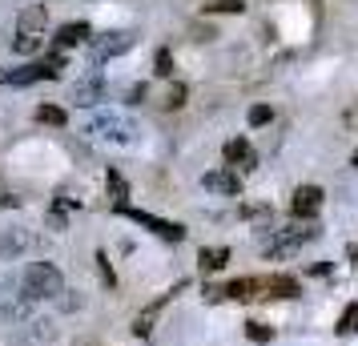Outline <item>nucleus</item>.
I'll list each match as a JSON object with an SVG mask.
<instances>
[{
	"label": "nucleus",
	"instance_id": "nucleus-22",
	"mask_svg": "<svg viewBox=\"0 0 358 346\" xmlns=\"http://www.w3.org/2000/svg\"><path fill=\"white\" fill-rule=\"evenodd\" d=\"M41 45H45L41 36H24V33H17V41H13V49H17L20 57H36V52H41Z\"/></svg>",
	"mask_w": 358,
	"mask_h": 346
},
{
	"label": "nucleus",
	"instance_id": "nucleus-24",
	"mask_svg": "<svg viewBox=\"0 0 358 346\" xmlns=\"http://www.w3.org/2000/svg\"><path fill=\"white\" fill-rule=\"evenodd\" d=\"M153 73H157V77H173V52L169 49H157V57H153Z\"/></svg>",
	"mask_w": 358,
	"mask_h": 346
},
{
	"label": "nucleus",
	"instance_id": "nucleus-1",
	"mask_svg": "<svg viewBox=\"0 0 358 346\" xmlns=\"http://www.w3.org/2000/svg\"><path fill=\"white\" fill-rule=\"evenodd\" d=\"M85 133L97 137V141H109V145H137L141 141V125L125 113H113V109H97L89 117Z\"/></svg>",
	"mask_w": 358,
	"mask_h": 346
},
{
	"label": "nucleus",
	"instance_id": "nucleus-23",
	"mask_svg": "<svg viewBox=\"0 0 358 346\" xmlns=\"http://www.w3.org/2000/svg\"><path fill=\"white\" fill-rule=\"evenodd\" d=\"M245 338H250V343H270V338H274V326H266V322H245Z\"/></svg>",
	"mask_w": 358,
	"mask_h": 346
},
{
	"label": "nucleus",
	"instance_id": "nucleus-9",
	"mask_svg": "<svg viewBox=\"0 0 358 346\" xmlns=\"http://www.w3.org/2000/svg\"><path fill=\"white\" fill-rule=\"evenodd\" d=\"M57 338V322L52 318H24L17 334V346H49Z\"/></svg>",
	"mask_w": 358,
	"mask_h": 346
},
{
	"label": "nucleus",
	"instance_id": "nucleus-28",
	"mask_svg": "<svg viewBox=\"0 0 358 346\" xmlns=\"http://www.w3.org/2000/svg\"><path fill=\"white\" fill-rule=\"evenodd\" d=\"M185 93H189L185 85H173V89H169V97H165V109H181V105H185Z\"/></svg>",
	"mask_w": 358,
	"mask_h": 346
},
{
	"label": "nucleus",
	"instance_id": "nucleus-17",
	"mask_svg": "<svg viewBox=\"0 0 358 346\" xmlns=\"http://www.w3.org/2000/svg\"><path fill=\"white\" fill-rule=\"evenodd\" d=\"M298 294H302V286L290 274H270L266 278V298H298Z\"/></svg>",
	"mask_w": 358,
	"mask_h": 346
},
{
	"label": "nucleus",
	"instance_id": "nucleus-14",
	"mask_svg": "<svg viewBox=\"0 0 358 346\" xmlns=\"http://www.w3.org/2000/svg\"><path fill=\"white\" fill-rule=\"evenodd\" d=\"M89 36H93V29H89L85 20H69V24H61V29H57V36H52V45H57V49L65 52V49H73V45H81V41H89Z\"/></svg>",
	"mask_w": 358,
	"mask_h": 346
},
{
	"label": "nucleus",
	"instance_id": "nucleus-30",
	"mask_svg": "<svg viewBox=\"0 0 358 346\" xmlns=\"http://www.w3.org/2000/svg\"><path fill=\"white\" fill-rule=\"evenodd\" d=\"M65 226H69V217L61 214V210H52L49 214V230H65Z\"/></svg>",
	"mask_w": 358,
	"mask_h": 346
},
{
	"label": "nucleus",
	"instance_id": "nucleus-27",
	"mask_svg": "<svg viewBox=\"0 0 358 346\" xmlns=\"http://www.w3.org/2000/svg\"><path fill=\"white\" fill-rule=\"evenodd\" d=\"M97 274H101V282H105L109 290L117 286V274H113V266H109V258H105V254H97Z\"/></svg>",
	"mask_w": 358,
	"mask_h": 346
},
{
	"label": "nucleus",
	"instance_id": "nucleus-20",
	"mask_svg": "<svg viewBox=\"0 0 358 346\" xmlns=\"http://www.w3.org/2000/svg\"><path fill=\"white\" fill-rule=\"evenodd\" d=\"M36 121L41 125H52V129H65V109L61 105H41L36 109Z\"/></svg>",
	"mask_w": 358,
	"mask_h": 346
},
{
	"label": "nucleus",
	"instance_id": "nucleus-8",
	"mask_svg": "<svg viewBox=\"0 0 358 346\" xmlns=\"http://www.w3.org/2000/svg\"><path fill=\"white\" fill-rule=\"evenodd\" d=\"M210 298H229V302H250V298H266V278H234L222 290H206Z\"/></svg>",
	"mask_w": 358,
	"mask_h": 346
},
{
	"label": "nucleus",
	"instance_id": "nucleus-31",
	"mask_svg": "<svg viewBox=\"0 0 358 346\" xmlns=\"http://www.w3.org/2000/svg\"><path fill=\"white\" fill-rule=\"evenodd\" d=\"M350 161H355V169H358V149H355V157H350Z\"/></svg>",
	"mask_w": 358,
	"mask_h": 346
},
{
	"label": "nucleus",
	"instance_id": "nucleus-7",
	"mask_svg": "<svg viewBox=\"0 0 358 346\" xmlns=\"http://www.w3.org/2000/svg\"><path fill=\"white\" fill-rule=\"evenodd\" d=\"M33 250V233L24 226H0V262H17Z\"/></svg>",
	"mask_w": 358,
	"mask_h": 346
},
{
	"label": "nucleus",
	"instance_id": "nucleus-10",
	"mask_svg": "<svg viewBox=\"0 0 358 346\" xmlns=\"http://www.w3.org/2000/svg\"><path fill=\"white\" fill-rule=\"evenodd\" d=\"M322 189L318 185H298L294 189V198H290V214L294 217H302V222H310V217H318L322 214Z\"/></svg>",
	"mask_w": 358,
	"mask_h": 346
},
{
	"label": "nucleus",
	"instance_id": "nucleus-11",
	"mask_svg": "<svg viewBox=\"0 0 358 346\" xmlns=\"http://www.w3.org/2000/svg\"><path fill=\"white\" fill-rule=\"evenodd\" d=\"M201 185L210 189V194H222V198H242V178L234 173V169H210Z\"/></svg>",
	"mask_w": 358,
	"mask_h": 346
},
{
	"label": "nucleus",
	"instance_id": "nucleus-25",
	"mask_svg": "<svg viewBox=\"0 0 358 346\" xmlns=\"http://www.w3.org/2000/svg\"><path fill=\"white\" fill-rule=\"evenodd\" d=\"M270 121H274V109H270V105H254V109H250V125H254V129L270 125Z\"/></svg>",
	"mask_w": 358,
	"mask_h": 346
},
{
	"label": "nucleus",
	"instance_id": "nucleus-16",
	"mask_svg": "<svg viewBox=\"0 0 358 346\" xmlns=\"http://www.w3.org/2000/svg\"><path fill=\"white\" fill-rule=\"evenodd\" d=\"M178 290H181V286H173V290H169V294H162V298H157V302H149L145 310L137 314V322H133V334H137V338H145L149 330H153V318H157V314L165 310V302H169V298L178 294Z\"/></svg>",
	"mask_w": 358,
	"mask_h": 346
},
{
	"label": "nucleus",
	"instance_id": "nucleus-15",
	"mask_svg": "<svg viewBox=\"0 0 358 346\" xmlns=\"http://www.w3.org/2000/svg\"><path fill=\"white\" fill-rule=\"evenodd\" d=\"M45 24H49V17H45V8H41V4H29V8H20V17H17V33H24V36H41V33H45Z\"/></svg>",
	"mask_w": 358,
	"mask_h": 346
},
{
	"label": "nucleus",
	"instance_id": "nucleus-21",
	"mask_svg": "<svg viewBox=\"0 0 358 346\" xmlns=\"http://www.w3.org/2000/svg\"><path fill=\"white\" fill-rule=\"evenodd\" d=\"M338 334H358V302H350L346 310H342V318H338Z\"/></svg>",
	"mask_w": 358,
	"mask_h": 346
},
{
	"label": "nucleus",
	"instance_id": "nucleus-12",
	"mask_svg": "<svg viewBox=\"0 0 358 346\" xmlns=\"http://www.w3.org/2000/svg\"><path fill=\"white\" fill-rule=\"evenodd\" d=\"M73 101H77L81 109H93L97 101H105V77H101L97 69H93L89 77H81V81L73 85Z\"/></svg>",
	"mask_w": 358,
	"mask_h": 346
},
{
	"label": "nucleus",
	"instance_id": "nucleus-26",
	"mask_svg": "<svg viewBox=\"0 0 358 346\" xmlns=\"http://www.w3.org/2000/svg\"><path fill=\"white\" fill-rule=\"evenodd\" d=\"M206 13H245V0H213L206 4Z\"/></svg>",
	"mask_w": 358,
	"mask_h": 346
},
{
	"label": "nucleus",
	"instance_id": "nucleus-6",
	"mask_svg": "<svg viewBox=\"0 0 358 346\" xmlns=\"http://www.w3.org/2000/svg\"><path fill=\"white\" fill-rule=\"evenodd\" d=\"M137 45V33H125V29H113V33H97L89 41V52H93V65H105L121 52H129Z\"/></svg>",
	"mask_w": 358,
	"mask_h": 346
},
{
	"label": "nucleus",
	"instance_id": "nucleus-29",
	"mask_svg": "<svg viewBox=\"0 0 358 346\" xmlns=\"http://www.w3.org/2000/svg\"><path fill=\"white\" fill-rule=\"evenodd\" d=\"M145 93H149V85H133V89H129V105H141Z\"/></svg>",
	"mask_w": 358,
	"mask_h": 346
},
{
	"label": "nucleus",
	"instance_id": "nucleus-5",
	"mask_svg": "<svg viewBox=\"0 0 358 346\" xmlns=\"http://www.w3.org/2000/svg\"><path fill=\"white\" fill-rule=\"evenodd\" d=\"M318 230L314 226H290V230H270L266 242V258H290L294 250H302L306 242H314Z\"/></svg>",
	"mask_w": 358,
	"mask_h": 346
},
{
	"label": "nucleus",
	"instance_id": "nucleus-4",
	"mask_svg": "<svg viewBox=\"0 0 358 346\" xmlns=\"http://www.w3.org/2000/svg\"><path fill=\"white\" fill-rule=\"evenodd\" d=\"M113 214L129 217V222H137V226H145L149 233H157V238H165V242H185V226H181V222H169V217H157V214H145V210H133L129 201H125V206H113Z\"/></svg>",
	"mask_w": 358,
	"mask_h": 346
},
{
	"label": "nucleus",
	"instance_id": "nucleus-2",
	"mask_svg": "<svg viewBox=\"0 0 358 346\" xmlns=\"http://www.w3.org/2000/svg\"><path fill=\"white\" fill-rule=\"evenodd\" d=\"M57 294H65V274L52 262H29L17 298H24V302L36 306V302H49V298H57Z\"/></svg>",
	"mask_w": 358,
	"mask_h": 346
},
{
	"label": "nucleus",
	"instance_id": "nucleus-18",
	"mask_svg": "<svg viewBox=\"0 0 358 346\" xmlns=\"http://www.w3.org/2000/svg\"><path fill=\"white\" fill-rule=\"evenodd\" d=\"M197 262H201L206 274H213V270H222V266L229 262V246H206L201 254H197Z\"/></svg>",
	"mask_w": 358,
	"mask_h": 346
},
{
	"label": "nucleus",
	"instance_id": "nucleus-19",
	"mask_svg": "<svg viewBox=\"0 0 358 346\" xmlns=\"http://www.w3.org/2000/svg\"><path fill=\"white\" fill-rule=\"evenodd\" d=\"M105 185H109V198H113V206H125V198H129V182H125L117 169H109V173H105Z\"/></svg>",
	"mask_w": 358,
	"mask_h": 346
},
{
	"label": "nucleus",
	"instance_id": "nucleus-13",
	"mask_svg": "<svg viewBox=\"0 0 358 346\" xmlns=\"http://www.w3.org/2000/svg\"><path fill=\"white\" fill-rule=\"evenodd\" d=\"M222 157H226V165H242V169H258V153L250 149V141L245 137H234V141H226V149H222Z\"/></svg>",
	"mask_w": 358,
	"mask_h": 346
},
{
	"label": "nucleus",
	"instance_id": "nucleus-3",
	"mask_svg": "<svg viewBox=\"0 0 358 346\" xmlns=\"http://www.w3.org/2000/svg\"><path fill=\"white\" fill-rule=\"evenodd\" d=\"M61 65H65V52L57 49L52 57H45V61H29V65H20V69H8V73L0 77V85L24 89V85H36V81H52V77H61Z\"/></svg>",
	"mask_w": 358,
	"mask_h": 346
}]
</instances>
